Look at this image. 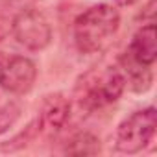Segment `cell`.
<instances>
[{
	"label": "cell",
	"instance_id": "obj_1",
	"mask_svg": "<svg viewBox=\"0 0 157 157\" xmlns=\"http://www.w3.org/2000/svg\"><path fill=\"white\" fill-rule=\"evenodd\" d=\"M120 24L118 11L109 4H98L82 13L74 22V41L80 52L93 54L102 50L117 33Z\"/></svg>",
	"mask_w": 157,
	"mask_h": 157
},
{
	"label": "cell",
	"instance_id": "obj_2",
	"mask_svg": "<svg viewBox=\"0 0 157 157\" xmlns=\"http://www.w3.org/2000/svg\"><path fill=\"white\" fill-rule=\"evenodd\" d=\"M124 87L126 80L118 68L109 67L104 70H91L80 78L76 85V98L80 107L94 111L117 102Z\"/></svg>",
	"mask_w": 157,
	"mask_h": 157
},
{
	"label": "cell",
	"instance_id": "obj_3",
	"mask_svg": "<svg viewBox=\"0 0 157 157\" xmlns=\"http://www.w3.org/2000/svg\"><path fill=\"white\" fill-rule=\"evenodd\" d=\"M157 128V111L155 107H146L135 111L126 118L117 133V150L122 153H137L153 140Z\"/></svg>",
	"mask_w": 157,
	"mask_h": 157
},
{
	"label": "cell",
	"instance_id": "obj_4",
	"mask_svg": "<svg viewBox=\"0 0 157 157\" xmlns=\"http://www.w3.org/2000/svg\"><path fill=\"white\" fill-rule=\"evenodd\" d=\"M35 78L37 68L30 57L0 52V87L4 91L24 94L33 87Z\"/></svg>",
	"mask_w": 157,
	"mask_h": 157
},
{
	"label": "cell",
	"instance_id": "obj_5",
	"mask_svg": "<svg viewBox=\"0 0 157 157\" xmlns=\"http://www.w3.org/2000/svg\"><path fill=\"white\" fill-rule=\"evenodd\" d=\"M11 30H13L17 43L33 52L46 48L52 41V28H50L46 17L35 10L21 11L13 19Z\"/></svg>",
	"mask_w": 157,
	"mask_h": 157
},
{
	"label": "cell",
	"instance_id": "obj_6",
	"mask_svg": "<svg viewBox=\"0 0 157 157\" xmlns=\"http://www.w3.org/2000/svg\"><path fill=\"white\" fill-rule=\"evenodd\" d=\"M68 115H70L68 100L59 93L50 94V96H46V100L43 104V111L39 117V128H43L50 133H56L65 126V122L68 120Z\"/></svg>",
	"mask_w": 157,
	"mask_h": 157
},
{
	"label": "cell",
	"instance_id": "obj_7",
	"mask_svg": "<svg viewBox=\"0 0 157 157\" xmlns=\"http://www.w3.org/2000/svg\"><path fill=\"white\" fill-rule=\"evenodd\" d=\"M128 54L142 65H153V61L157 59V32H155V24L150 22L146 26H142L135 35L133 41L128 48Z\"/></svg>",
	"mask_w": 157,
	"mask_h": 157
},
{
	"label": "cell",
	"instance_id": "obj_8",
	"mask_svg": "<svg viewBox=\"0 0 157 157\" xmlns=\"http://www.w3.org/2000/svg\"><path fill=\"white\" fill-rule=\"evenodd\" d=\"M122 63V68H124V80L131 85L133 91L137 93H144L150 89L151 85V72L148 68V65H142V63H137L128 52L122 56L120 59Z\"/></svg>",
	"mask_w": 157,
	"mask_h": 157
},
{
	"label": "cell",
	"instance_id": "obj_9",
	"mask_svg": "<svg viewBox=\"0 0 157 157\" xmlns=\"http://www.w3.org/2000/svg\"><path fill=\"white\" fill-rule=\"evenodd\" d=\"M65 151L70 155H96L100 151V140L87 131L76 133L65 146Z\"/></svg>",
	"mask_w": 157,
	"mask_h": 157
},
{
	"label": "cell",
	"instance_id": "obj_10",
	"mask_svg": "<svg viewBox=\"0 0 157 157\" xmlns=\"http://www.w3.org/2000/svg\"><path fill=\"white\" fill-rule=\"evenodd\" d=\"M19 117H21V107L15 102H8L6 105L0 107V135L6 133L10 128H13Z\"/></svg>",
	"mask_w": 157,
	"mask_h": 157
},
{
	"label": "cell",
	"instance_id": "obj_11",
	"mask_svg": "<svg viewBox=\"0 0 157 157\" xmlns=\"http://www.w3.org/2000/svg\"><path fill=\"white\" fill-rule=\"evenodd\" d=\"M117 4H120V6H133L137 0H115Z\"/></svg>",
	"mask_w": 157,
	"mask_h": 157
}]
</instances>
